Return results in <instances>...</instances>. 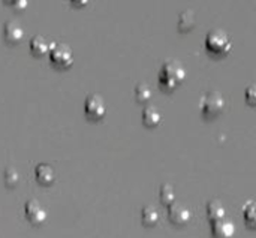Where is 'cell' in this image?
I'll return each mask as SVG.
<instances>
[{"label": "cell", "mask_w": 256, "mask_h": 238, "mask_svg": "<svg viewBox=\"0 0 256 238\" xmlns=\"http://www.w3.org/2000/svg\"><path fill=\"white\" fill-rule=\"evenodd\" d=\"M186 78L184 66L177 60H168L162 64L159 74V86L164 92H174L178 86L183 84Z\"/></svg>", "instance_id": "obj_1"}, {"label": "cell", "mask_w": 256, "mask_h": 238, "mask_svg": "<svg viewBox=\"0 0 256 238\" xmlns=\"http://www.w3.org/2000/svg\"><path fill=\"white\" fill-rule=\"evenodd\" d=\"M206 48L216 57H225L232 50V40L225 30L213 28L206 36Z\"/></svg>", "instance_id": "obj_2"}, {"label": "cell", "mask_w": 256, "mask_h": 238, "mask_svg": "<svg viewBox=\"0 0 256 238\" xmlns=\"http://www.w3.org/2000/svg\"><path fill=\"white\" fill-rule=\"evenodd\" d=\"M200 110L206 118H214L219 114H222V111L225 110V98L222 96V93L216 90L208 92L201 98Z\"/></svg>", "instance_id": "obj_3"}, {"label": "cell", "mask_w": 256, "mask_h": 238, "mask_svg": "<svg viewBox=\"0 0 256 238\" xmlns=\"http://www.w3.org/2000/svg\"><path fill=\"white\" fill-rule=\"evenodd\" d=\"M50 60L58 69H68L74 64V51L69 45L63 42L52 44V48L50 51Z\"/></svg>", "instance_id": "obj_4"}, {"label": "cell", "mask_w": 256, "mask_h": 238, "mask_svg": "<svg viewBox=\"0 0 256 238\" xmlns=\"http://www.w3.org/2000/svg\"><path fill=\"white\" fill-rule=\"evenodd\" d=\"M84 112L86 117L92 122H99L106 114V104L102 96L99 94H90L84 100Z\"/></svg>", "instance_id": "obj_5"}, {"label": "cell", "mask_w": 256, "mask_h": 238, "mask_svg": "<svg viewBox=\"0 0 256 238\" xmlns=\"http://www.w3.org/2000/svg\"><path fill=\"white\" fill-rule=\"evenodd\" d=\"M24 214H26L27 220L34 226L44 225L46 222V218H48L46 210L42 207V204L38 200H28L24 204Z\"/></svg>", "instance_id": "obj_6"}, {"label": "cell", "mask_w": 256, "mask_h": 238, "mask_svg": "<svg viewBox=\"0 0 256 238\" xmlns=\"http://www.w3.org/2000/svg\"><path fill=\"white\" fill-rule=\"evenodd\" d=\"M168 219L176 226H184L190 220V212L183 204L174 202L172 206L168 207Z\"/></svg>", "instance_id": "obj_7"}, {"label": "cell", "mask_w": 256, "mask_h": 238, "mask_svg": "<svg viewBox=\"0 0 256 238\" xmlns=\"http://www.w3.org/2000/svg\"><path fill=\"white\" fill-rule=\"evenodd\" d=\"M3 38L8 44L14 45L18 44L22 38H24V28L18 21H6L3 26Z\"/></svg>", "instance_id": "obj_8"}, {"label": "cell", "mask_w": 256, "mask_h": 238, "mask_svg": "<svg viewBox=\"0 0 256 238\" xmlns=\"http://www.w3.org/2000/svg\"><path fill=\"white\" fill-rule=\"evenodd\" d=\"M236 234V226L228 219H220L212 222V237L213 238H232Z\"/></svg>", "instance_id": "obj_9"}, {"label": "cell", "mask_w": 256, "mask_h": 238, "mask_svg": "<svg viewBox=\"0 0 256 238\" xmlns=\"http://www.w3.org/2000/svg\"><path fill=\"white\" fill-rule=\"evenodd\" d=\"M52 48V44L40 36V34H36L30 39V52L34 56V57H44V56H50V51Z\"/></svg>", "instance_id": "obj_10"}, {"label": "cell", "mask_w": 256, "mask_h": 238, "mask_svg": "<svg viewBox=\"0 0 256 238\" xmlns=\"http://www.w3.org/2000/svg\"><path fill=\"white\" fill-rule=\"evenodd\" d=\"M34 178L42 186H50L56 182V171L48 164H39L34 168Z\"/></svg>", "instance_id": "obj_11"}, {"label": "cell", "mask_w": 256, "mask_h": 238, "mask_svg": "<svg viewBox=\"0 0 256 238\" xmlns=\"http://www.w3.org/2000/svg\"><path fill=\"white\" fill-rule=\"evenodd\" d=\"M141 117H142V123H144L147 128H156V126L162 122V114H160V111H159L156 106H153V105L146 106V108L142 110Z\"/></svg>", "instance_id": "obj_12"}, {"label": "cell", "mask_w": 256, "mask_h": 238, "mask_svg": "<svg viewBox=\"0 0 256 238\" xmlns=\"http://www.w3.org/2000/svg\"><path fill=\"white\" fill-rule=\"evenodd\" d=\"M226 210L225 206L219 201V200H213L207 204V218L210 222H216L220 219H225Z\"/></svg>", "instance_id": "obj_13"}, {"label": "cell", "mask_w": 256, "mask_h": 238, "mask_svg": "<svg viewBox=\"0 0 256 238\" xmlns=\"http://www.w3.org/2000/svg\"><path fill=\"white\" fill-rule=\"evenodd\" d=\"M177 26H178V30L183 32V33L190 32L196 26V15H195V12L190 10V9L182 12L180 16H178V24Z\"/></svg>", "instance_id": "obj_14"}, {"label": "cell", "mask_w": 256, "mask_h": 238, "mask_svg": "<svg viewBox=\"0 0 256 238\" xmlns=\"http://www.w3.org/2000/svg\"><path fill=\"white\" fill-rule=\"evenodd\" d=\"M141 222L144 226H156L159 222V213L153 206H146L141 210Z\"/></svg>", "instance_id": "obj_15"}, {"label": "cell", "mask_w": 256, "mask_h": 238, "mask_svg": "<svg viewBox=\"0 0 256 238\" xmlns=\"http://www.w3.org/2000/svg\"><path fill=\"white\" fill-rule=\"evenodd\" d=\"M243 219L249 230H256V202L249 201L243 207Z\"/></svg>", "instance_id": "obj_16"}, {"label": "cell", "mask_w": 256, "mask_h": 238, "mask_svg": "<svg viewBox=\"0 0 256 238\" xmlns=\"http://www.w3.org/2000/svg\"><path fill=\"white\" fill-rule=\"evenodd\" d=\"M159 198H160V202L166 207L172 206L174 201H176V190L171 184L165 183L160 186V190H159Z\"/></svg>", "instance_id": "obj_17"}, {"label": "cell", "mask_w": 256, "mask_h": 238, "mask_svg": "<svg viewBox=\"0 0 256 238\" xmlns=\"http://www.w3.org/2000/svg\"><path fill=\"white\" fill-rule=\"evenodd\" d=\"M150 98H152V88H150L147 84L140 82V84L135 87V99H136V102L146 104V102L150 100Z\"/></svg>", "instance_id": "obj_18"}, {"label": "cell", "mask_w": 256, "mask_h": 238, "mask_svg": "<svg viewBox=\"0 0 256 238\" xmlns=\"http://www.w3.org/2000/svg\"><path fill=\"white\" fill-rule=\"evenodd\" d=\"M3 178H4V184H6L8 188H10V189L15 188V186L20 183V174H18V171H16L15 168H12V166H9V168L4 170Z\"/></svg>", "instance_id": "obj_19"}, {"label": "cell", "mask_w": 256, "mask_h": 238, "mask_svg": "<svg viewBox=\"0 0 256 238\" xmlns=\"http://www.w3.org/2000/svg\"><path fill=\"white\" fill-rule=\"evenodd\" d=\"M244 98H246V102H248L250 106H256V86H249V87L246 88Z\"/></svg>", "instance_id": "obj_20"}, {"label": "cell", "mask_w": 256, "mask_h": 238, "mask_svg": "<svg viewBox=\"0 0 256 238\" xmlns=\"http://www.w3.org/2000/svg\"><path fill=\"white\" fill-rule=\"evenodd\" d=\"M6 4H10L12 8H15V10H24L27 6L26 0H10V2H4Z\"/></svg>", "instance_id": "obj_21"}]
</instances>
